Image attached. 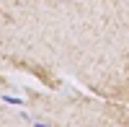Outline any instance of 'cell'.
<instances>
[{"mask_svg":"<svg viewBox=\"0 0 129 127\" xmlns=\"http://www.w3.org/2000/svg\"><path fill=\"white\" fill-rule=\"evenodd\" d=\"M3 101H5V104H13V107H18V104H23V101H21L18 96H10V93H5V96H3Z\"/></svg>","mask_w":129,"mask_h":127,"instance_id":"cell-1","label":"cell"},{"mask_svg":"<svg viewBox=\"0 0 129 127\" xmlns=\"http://www.w3.org/2000/svg\"><path fill=\"white\" fill-rule=\"evenodd\" d=\"M34 127H49V124H44V122H34Z\"/></svg>","mask_w":129,"mask_h":127,"instance_id":"cell-2","label":"cell"}]
</instances>
